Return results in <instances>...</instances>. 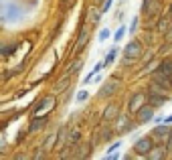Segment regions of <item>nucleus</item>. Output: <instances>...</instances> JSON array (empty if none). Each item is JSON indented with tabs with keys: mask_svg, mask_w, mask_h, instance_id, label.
<instances>
[{
	"mask_svg": "<svg viewBox=\"0 0 172 160\" xmlns=\"http://www.w3.org/2000/svg\"><path fill=\"white\" fill-rule=\"evenodd\" d=\"M170 87H172V81H170L168 77H166L164 73H162V71H156V73L152 75V89H154V91L168 95Z\"/></svg>",
	"mask_w": 172,
	"mask_h": 160,
	"instance_id": "obj_1",
	"label": "nucleus"
},
{
	"mask_svg": "<svg viewBox=\"0 0 172 160\" xmlns=\"http://www.w3.org/2000/svg\"><path fill=\"white\" fill-rule=\"evenodd\" d=\"M148 103V95H146L144 91H138L134 95L130 97V103H128V110H130V114H136L138 110H140L142 106H146Z\"/></svg>",
	"mask_w": 172,
	"mask_h": 160,
	"instance_id": "obj_2",
	"label": "nucleus"
},
{
	"mask_svg": "<svg viewBox=\"0 0 172 160\" xmlns=\"http://www.w3.org/2000/svg\"><path fill=\"white\" fill-rule=\"evenodd\" d=\"M154 148V140L150 136H144V138H140V140L134 144V152H138L140 156H146V154L150 152V150Z\"/></svg>",
	"mask_w": 172,
	"mask_h": 160,
	"instance_id": "obj_3",
	"label": "nucleus"
},
{
	"mask_svg": "<svg viewBox=\"0 0 172 160\" xmlns=\"http://www.w3.org/2000/svg\"><path fill=\"white\" fill-rule=\"evenodd\" d=\"M124 55H126L128 59H140V55H142V43L140 41H130L126 45V49H124Z\"/></svg>",
	"mask_w": 172,
	"mask_h": 160,
	"instance_id": "obj_4",
	"label": "nucleus"
},
{
	"mask_svg": "<svg viewBox=\"0 0 172 160\" xmlns=\"http://www.w3.org/2000/svg\"><path fill=\"white\" fill-rule=\"evenodd\" d=\"M136 116H138V124H148L150 120H154V107L146 103L136 111Z\"/></svg>",
	"mask_w": 172,
	"mask_h": 160,
	"instance_id": "obj_5",
	"label": "nucleus"
},
{
	"mask_svg": "<svg viewBox=\"0 0 172 160\" xmlns=\"http://www.w3.org/2000/svg\"><path fill=\"white\" fill-rule=\"evenodd\" d=\"M119 85H122V81H119V79H109V81H107V83L99 89V97H109V95H114V93L119 89Z\"/></svg>",
	"mask_w": 172,
	"mask_h": 160,
	"instance_id": "obj_6",
	"label": "nucleus"
},
{
	"mask_svg": "<svg viewBox=\"0 0 172 160\" xmlns=\"http://www.w3.org/2000/svg\"><path fill=\"white\" fill-rule=\"evenodd\" d=\"M160 10V0H144V14L148 18H154Z\"/></svg>",
	"mask_w": 172,
	"mask_h": 160,
	"instance_id": "obj_7",
	"label": "nucleus"
},
{
	"mask_svg": "<svg viewBox=\"0 0 172 160\" xmlns=\"http://www.w3.org/2000/svg\"><path fill=\"white\" fill-rule=\"evenodd\" d=\"M166 99H168V95L158 93V91H154V89H152V93L148 95V101H150V106H152V107H162L166 103Z\"/></svg>",
	"mask_w": 172,
	"mask_h": 160,
	"instance_id": "obj_8",
	"label": "nucleus"
},
{
	"mask_svg": "<svg viewBox=\"0 0 172 160\" xmlns=\"http://www.w3.org/2000/svg\"><path fill=\"white\" fill-rule=\"evenodd\" d=\"M132 128L134 126H132L128 116H118V118H115V130H118V132H130Z\"/></svg>",
	"mask_w": 172,
	"mask_h": 160,
	"instance_id": "obj_9",
	"label": "nucleus"
},
{
	"mask_svg": "<svg viewBox=\"0 0 172 160\" xmlns=\"http://www.w3.org/2000/svg\"><path fill=\"white\" fill-rule=\"evenodd\" d=\"M166 152H168V150H166V146H158V148H152V150H150V152L146 154V158H148V160H160V158L166 156Z\"/></svg>",
	"mask_w": 172,
	"mask_h": 160,
	"instance_id": "obj_10",
	"label": "nucleus"
},
{
	"mask_svg": "<svg viewBox=\"0 0 172 160\" xmlns=\"http://www.w3.org/2000/svg\"><path fill=\"white\" fill-rule=\"evenodd\" d=\"M115 118H118V106H115V103H109V106L105 107V111H103V120H105V122H114Z\"/></svg>",
	"mask_w": 172,
	"mask_h": 160,
	"instance_id": "obj_11",
	"label": "nucleus"
},
{
	"mask_svg": "<svg viewBox=\"0 0 172 160\" xmlns=\"http://www.w3.org/2000/svg\"><path fill=\"white\" fill-rule=\"evenodd\" d=\"M170 126L168 124H164V126H160V128H154V132H152V136H156L158 140H166L168 138V134H170Z\"/></svg>",
	"mask_w": 172,
	"mask_h": 160,
	"instance_id": "obj_12",
	"label": "nucleus"
},
{
	"mask_svg": "<svg viewBox=\"0 0 172 160\" xmlns=\"http://www.w3.org/2000/svg\"><path fill=\"white\" fill-rule=\"evenodd\" d=\"M158 71H162L166 77L172 81V59H164L160 65H158Z\"/></svg>",
	"mask_w": 172,
	"mask_h": 160,
	"instance_id": "obj_13",
	"label": "nucleus"
},
{
	"mask_svg": "<svg viewBox=\"0 0 172 160\" xmlns=\"http://www.w3.org/2000/svg\"><path fill=\"white\" fill-rule=\"evenodd\" d=\"M87 39H89V33H87V31H81L79 41H77V45H75V53H79V51L83 49L85 45H87Z\"/></svg>",
	"mask_w": 172,
	"mask_h": 160,
	"instance_id": "obj_14",
	"label": "nucleus"
},
{
	"mask_svg": "<svg viewBox=\"0 0 172 160\" xmlns=\"http://www.w3.org/2000/svg\"><path fill=\"white\" fill-rule=\"evenodd\" d=\"M55 144H57V134H51V136H47V142L43 144V150H45V152H49Z\"/></svg>",
	"mask_w": 172,
	"mask_h": 160,
	"instance_id": "obj_15",
	"label": "nucleus"
},
{
	"mask_svg": "<svg viewBox=\"0 0 172 160\" xmlns=\"http://www.w3.org/2000/svg\"><path fill=\"white\" fill-rule=\"evenodd\" d=\"M69 83H71V79H69V77H65V79H61L57 85H55V91H57V93H63V91H65V89L69 87Z\"/></svg>",
	"mask_w": 172,
	"mask_h": 160,
	"instance_id": "obj_16",
	"label": "nucleus"
},
{
	"mask_svg": "<svg viewBox=\"0 0 172 160\" xmlns=\"http://www.w3.org/2000/svg\"><path fill=\"white\" fill-rule=\"evenodd\" d=\"M115 55H118V49H111L109 53L105 55V59H103V65H109V63H114V59H115Z\"/></svg>",
	"mask_w": 172,
	"mask_h": 160,
	"instance_id": "obj_17",
	"label": "nucleus"
},
{
	"mask_svg": "<svg viewBox=\"0 0 172 160\" xmlns=\"http://www.w3.org/2000/svg\"><path fill=\"white\" fill-rule=\"evenodd\" d=\"M101 67H103V63H97V65H95V67H93V71H91V73H89V75H87V77H85V83H89V81H91V77H93V75H97V73H99V71H101Z\"/></svg>",
	"mask_w": 172,
	"mask_h": 160,
	"instance_id": "obj_18",
	"label": "nucleus"
},
{
	"mask_svg": "<svg viewBox=\"0 0 172 160\" xmlns=\"http://www.w3.org/2000/svg\"><path fill=\"white\" fill-rule=\"evenodd\" d=\"M124 34H126V27H119L118 31H115V34H114V41H115V43H119V41L124 39Z\"/></svg>",
	"mask_w": 172,
	"mask_h": 160,
	"instance_id": "obj_19",
	"label": "nucleus"
},
{
	"mask_svg": "<svg viewBox=\"0 0 172 160\" xmlns=\"http://www.w3.org/2000/svg\"><path fill=\"white\" fill-rule=\"evenodd\" d=\"M43 126H45V118H43V120H37V122H33V126H31V132H37V130H41Z\"/></svg>",
	"mask_w": 172,
	"mask_h": 160,
	"instance_id": "obj_20",
	"label": "nucleus"
},
{
	"mask_svg": "<svg viewBox=\"0 0 172 160\" xmlns=\"http://www.w3.org/2000/svg\"><path fill=\"white\" fill-rule=\"evenodd\" d=\"M166 28H168V18H160V23H158V31L166 33Z\"/></svg>",
	"mask_w": 172,
	"mask_h": 160,
	"instance_id": "obj_21",
	"label": "nucleus"
},
{
	"mask_svg": "<svg viewBox=\"0 0 172 160\" xmlns=\"http://www.w3.org/2000/svg\"><path fill=\"white\" fill-rule=\"evenodd\" d=\"M107 39H109V31H107V28H101L99 31V41L103 43V41H107Z\"/></svg>",
	"mask_w": 172,
	"mask_h": 160,
	"instance_id": "obj_22",
	"label": "nucleus"
},
{
	"mask_svg": "<svg viewBox=\"0 0 172 160\" xmlns=\"http://www.w3.org/2000/svg\"><path fill=\"white\" fill-rule=\"evenodd\" d=\"M166 150H168V152H172V130H170V134H168V138H166Z\"/></svg>",
	"mask_w": 172,
	"mask_h": 160,
	"instance_id": "obj_23",
	"label": "nucleus"
},
{
	"mask_svg": "<svg viewBox=\"0 0 172 160\" xmlns=\"http://www.w3.org/2000/svg\"><path fill=\"white\" fill-rule=\"evenodd\" d=\"M73 142H79V132H71V136H69V144H73Z\"/></svg>",
	"mask_w": 172,
	"mask_h": 160,
	"instance_id": "obj_24",
	"label": "nucleus"
},
{
	"mask_svg": "<svg viewBox=\"0 0 172 160\" xmlns=\"http://www.w3.org/2000/svg\"><path fill=\"white\" fill-rule=\"evenodd\" d=\"M111 4H114V0H105V2H103V6H101V12H107L111 8Z\"/></svg>",
	"mask_w": 172,
	"mask_h": 160,
	"instance_id": "obj_25",
	"label": "nucleus"
},
{
	"mask_svg": "<svg viewBox=\"0 0 172 160\" xmlns=\"http://www.w3.org/2000/svg\"><path fill=\"white\" fill-rule=\"evenodd\" d=\"M87 97H89L87 91H79V93H77V101H85Z\"/></svg>",
	"mask_w": 172,
	"mask_h": 160,
	"instance_id": "obj_26",
	"label": "nucleus"
},
{
	"mask_svg": "<svg viewBox=\"0 0 172 160\" xmlns=\"http://www.w3.org/2000/svg\"><path fill=\"white\" fill-rule=\"evenodd\" d=\"M136 28H138V16H134V20H132V27H130V31H132V33H136Z\"/></svg>",
	"mask_w": 172,
	"mask_h": 160,
	"instance_id": "obj_27",
	"label": "nucleus"
},
{
	"mask_svg": "<svg viewBox=\"0 0 172 160\" xmlns=\"http://www.w3.org/2000/svg\"><path fill=\"white\" fill-rule=\"evenodd\" d=\"M71 2H75V0H63V8H65V10H69V8H71L69 4H71Z\"/></svg>",
	"mask_w": 172,
	"mask_h": 160,
	"instance_id": "obj_28",
	"label": "nucleus"
},
{
	"mask_svg": "<svg viewBox=\"0 0 172 160\" xmlns=\"http://www.w3.org/2000/svg\"><path fill=\"white\" fill-rule=\"evenodd\" d=\"M162 124H168V126H170V124H172V114H170V116H166V118L162 120Z\"/></svg>",
	"mask_w": 172,
	"mask_h": 160,
	"instance_id": "obj_29",
	"label": "nucleus"
},
{
	"mask_svg": "<svg viewBox=\"0 0 172 160\" xmlns=\"http://www.w3.org/2000/svg\"><path fill=\"white\" fill-rule=\"evenodd\" d=\"M118 146H119V142H114V144H111V146H109V150H107V152H114V150H115V148H118Z\"/></svg>",
	"mask_w": 172,
	"mask_h": 160,
	"instance_id": "obj_30",
	"label": "nucleus"
},
{
	"mask_svg": "<svg viewBox=\"0 0 172 160\" xmlns=\"http://www.w3.org/2000/svg\"><path fill=\"white\" fill-rule=\"evenodd\" d=\"M4 146V134H0V148Z\"/></svg>",
	"mask_w": 172,
	"mask_h": 160,
	"instance_id": "obj_31",
	"label": "nucleus"
}]
</instances>
